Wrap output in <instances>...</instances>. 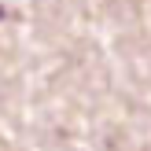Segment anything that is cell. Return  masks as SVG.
I'll return each mask as SVG.
<instances>
[{"label":"cell","mask_w":151,"mask_h":151,"mask_svg":"<svg viewBox=\"0 0 151 151\" xmlns=\"http://www.w3.org/2000/svg\"><path fill=\"white\" fill-rule=\"evenodd\" d=\"M0 19H4V7H0Z\"/></svg>","instance_id":"obj_1"}]
</instances>
